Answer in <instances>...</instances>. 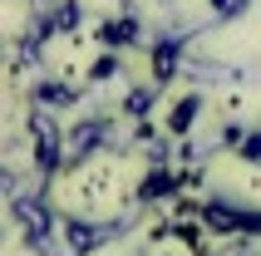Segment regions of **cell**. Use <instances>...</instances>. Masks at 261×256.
I'll use <instances>...</instances> for the list:
<instances>
[{"instance_id": "1", "label": "cell", "mask_w": 261, "mask_h": 256, "mask_svg": "<svg viewBox=\"0 0 261 256\" xmlns=\"http://www.w3.org/2000/svg\"><path fill=\"white\" fill-rule=\"evenodd\" d=\"M207 222L217 232H261V212H237L227 202H212L207 207Z\"/></svg>"}, {"instance_id": "2", "label": "cell", "mask_w": 261, "mask_h": 256, "mask_svg": "<svg viewBox=\"0 0 261 256\" xmlns=\"http://www.w3.org/2000/svg\"><path fill=\"white\" fill-rule=\"evenodd\" d=\"M30 128H35V153H40V168L49 172V168L59 163V133L49 128V114H44V109L30 118Z\"/></svg>"}, {"instance_id": "3", "label": "cell", "mask_w": 261, "mask_h": 256, "mask_svg": "<svg viewBox=\"0 0 261 256\" xmlns=\"http://www.w3.org/2000/svg\"><path fill=\"white\" fill-rule=\"evenodd\" d=\"M64 227H69V256H84L89 246H99V237H103L99 227H84V222H64Z\"/></svg>"}, {"instance_id": "4", "label": "cell", "mask_w": 261, "mask_h": 256, "mask_svg": "<svg viewBox=\"0 0 261 256\" xmlns=\"http://www.w3.org/2000/svg\"><path fill=\"white\" fill-rule=\"evenodd\" d=\"M35 99H40V109H64L74 94H69L64 84H40V94H35Z\"/></svg>"}, {"instance_id": "5", "label": "cell", "mask_w": 261, "mask_h": 256, "mask_svg": "<svg viewBox=\"0 0 261 256\" xmlns=\"http://www.w3.org/2000/svg\"><path fill=\"white\" fill-rule=\"evenodd\" d=\"M103 133H109V128H103V123H84V128H79V133H74V153H89V148H94V143H99Z\"/></svg>"}, {"instance_id": "6", "label": "cell", "mask_w": 261, "mask_h": 256, "mask_svg": "<svg viewBox=\"0 0 261 256\" xmlns=\"http://www.w3.org/2000/svg\"><path fill=\"white\" fill-rule=\"evenodd\" d=\"M103 40H114V44H123V40H138V25H133V20H114V25L103 30Z\"/></svg>"}, {"instance_id": "7", "label": "cell", "mask_w": 261, "mask_h": 256, "mask_svg": "<svg viewBox=\"0 0 261 256\" xmlns=\"http://www.w3.org/2000/svg\"><path fill=\"white\" fill-rule=\"evenodd\" d=\"M173 177H168V172H153V177H148V183H143V197H163V192H173Z\"/></svg>"}, {"instance_id": "8", "label": "cell", "mask_w": 261, "mask_h": 256, "mask_svg": "<svg viewBox=\"0 0 261 256\" xmlns=\"http://www.w3.org/2000/svg\"><path fill=\"white\" fill-rule=\"evenodd\" d=\"M153 69H158V79H168V74L177 69V44H163V49H158V64H153Z\"/></svg>"}, {"instance_id": "9", "label": "cell", "mask_w": 261, "mask_h": 256, "mask_svg": "<svg viewBox=\"0 0 261 256\" xmlns=\"http://www.w3.org/2000/svg\"><path fill=\"white\" fill-rule=\"evenodd\" d=\"M197 104H202V99H182V109L173 114V133H182V128H188L192 118H197Z\"/></svg>"}, {"instance_id": "10", "label": "cell", "mask_w": 261, "mask_h": 256, "mask_svg": "<svg viewBox=\"0 0 261 256\" xmlns=\"http://www.w3.org/2000/svg\"><path fill=\"white\" fill-rule=\"evenodd\" d=\"M148 104H153V99H148L143 89H138V94H128V104H123V109H128V114H138V118H143V114H148Z\"/></svg>"}, {"instance_id": "11", "label": "cell", "mask_w": 261, "mask_h": 256, "mask_svg": "<svg viewBox=\"0 0 261 256\" xmlns=\"http://www.w3.org/2000/svg\"><path fill=\"white\" fill-rule=\"evenodd\" d=\"M242 153H247V158H261V133H251V138H242Z\"/></svg>"}, {"instance_id": "12", "label": "cell", "mask_w": 261, "mask_h": 256, "mask_svg": "<svg viewBox=\"0 0 261 256\" xmlns=\"http://www.w3.org/2000/svg\"><path fill=\"white\" fill-rule=\"evenodd\" d=\"M212 5H217V15H237L242 10V0H212Z\"/></svg>"}]
</instances>
